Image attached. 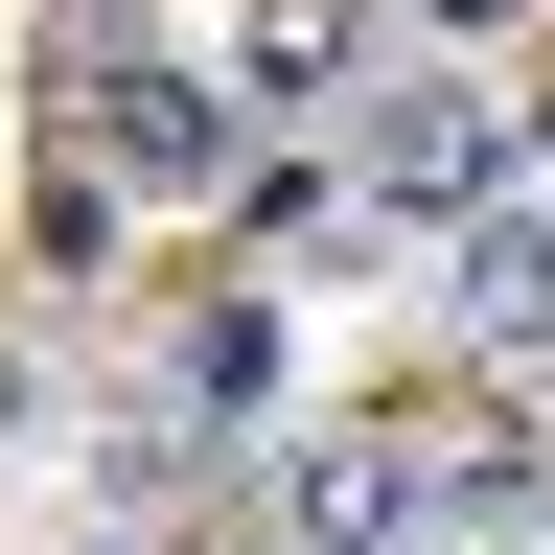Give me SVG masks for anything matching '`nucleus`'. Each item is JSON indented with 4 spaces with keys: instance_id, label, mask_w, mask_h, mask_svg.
Instances as JSON below:
<instances>
[{
    "instance_id": "obj_1",
    "label": "nucleus",
    "mask_w": 555,
    "mask_h": 555,
    "mask_svg": "<svg viewBox=\"0 0 555 555\" xmlns=\"http://www.w3.org/2000/svg\"><path fill=\"white\" fill-rule=\"evenodd\" d=\"M324 208L347 232H463V208H509V116H486V69H371L324 139Z\"/></svg>"
},
{
    "instance_id": "obj_2",
    "label": "nucleus",
    "mask_w": 555,
    "mask_h": 555,
    "mask_svg": "<svg viewBox=\"0 0 555 555\" xmlns=\"http://www.w3.org/2000/svg\"><path fill=\"white\" fill-rule=\"evenodd\" d=\"M69 163L139 185V208H208V185H232V93L163 69V47H69Z\"/></svg>"
},
{
    "instance_id": "obj_3",
    "label": "nucleus",
    "mask_w": 555,
    "mask_h": 555,
    "mask_svg": "<svg viewBox=\"0 0 555 555\" xmlns=\"http://www.w3.org/2000/svg\"><path fill=\"white\" fill-rule=\"evenodd\" d=\"M278 532L301 555H393L416 532V416H301L278 440Z\"/></svg>"
},
{
    "instance_id": "obj_4",
    "label": "nucleus",
    "mask_w": 555,
    "mask_h": 555,
    "mask_svg": "<svg viewBox=\"0 0 555 555\" xmlns=\"http://www.w3.org/2000/svg\"><path fill=\"white\" fill-rule=\"evenodd\" d=\"M440 347L463 371H555V208H463L440 232Z\"/></svg>"
},
{
    "instance_id": "obj_5",
    "label": "nucleus",
    "mask_w": 555,
    "mask_h": 555,
    "mask_svg": "<svg viewBox=\"0 0 555 555\" xmlns=\"http://www.w3.org/2000/svg\"><path fill=\"white\" fill-rule=\"evenodd\" d=\"M416 532L532 555V532H555V440H532V416H416Z\"/></svg>"
},
{
    "instance_id": "obj_6",
    "label": "nucleus",
    "mask_w": 555,
    "mask_h": 555,
    "mask_svg": "<svg viewBox=\"0 0 555 555\" xmlns=\"http://www.w3.org/2000/svg\"><path fill=\"white\" fill-rule=\"evenodd\" d=\"M347 93H371V24H347V0H255L232 24V139H301Z\"/></svg>"
},
{
    "instance_id": "obj_7",
    "label": "nucleus",
    "mask_w": 555,
    "mask_h": 555,
    "mask_svg": "<svg viewBox=\"0 0 555 555\" xmlns=\"http://www.w3.org/2000/svg\"><path fill=\"white\" fill-rule=\"evenodd\" d=\"M185 416H278V324H255V301L185 324Z\"/></svg>"
},
{
    "instance_id": "obj_8",
    "label": "nucleus",
    "mask_w": 555,
    "mask_h": 555,
    "mask_svg": "<svg viewBox=\"0 0 555 555\" xmlns=\"http://www.w3.org/2000/svg\"><path fill=\"white\" fill-rule=\"evenodd\" d=\"M416 24H440V47H509V24H532V0H416Z\"/></svg>"
},
{
    "instance_id": "obj_9",
    "label": "nucleus",
    "mask_w": 555,
    "mask_h": 555,
    "mask_svg": "<svg viewBox=\"0 0 555 555\" xmlns=\"http://www.w3.org/2000/svg\"><path fill=\"white\" fill-rule=\"evenodd\" d=\"M69 555H163V532H139V509H93V532H69Z\"/></svg>"
}]
</instances>
